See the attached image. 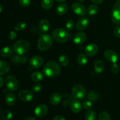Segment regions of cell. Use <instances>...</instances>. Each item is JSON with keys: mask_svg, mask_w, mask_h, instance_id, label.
Segmentation results:
<instances>
[{"mask_svg": "<svg viewBox=\"0 0 120 120\" xmlns=\"http://www.w3.org/2000/svg\"><path fill=\"white\" fill-rule=\"evenodd\" d=\"M53 120H66V119L63 117V116H55V117L53 118Z\"/></svg>", "mask_w": 120, "mask_h": 120, "instance_id": "7bdbcfd3", "label": "cell"}, {"mask_svg": "<svg viewBox=\"0 0 120 120\" xmlns=\"http://www.w3.org/2000/svg\"><path fill=\"white\" fill-rule=\"evenodd\" d=\"M77 1H79V2H83V1H84V0H77Z\"/></svg>", "mask_w": 120, "mask_h": 120, "instance_id": "681fc988", "label": "cell"}, {"mask_svg": "<svg viewBox=\"0 0 120 120\" xmlns=\"http://www.w3.org/2000/svg\"><path fill=\"white\" fill-rule=\"evenodd\" d=\"M34 94L30 90H22L19 93V98L24 102H29L32 100Z\"/></svg>", "mask_w": 120, "mask_h": 120, "instance_id": "8fae6325", "label": "cell"}, {"mask_svg": "<svg viewBox=\"0 0 120 120\" xmlns=\"http://www.w3.org/2000/svg\"><path fill=\"white\" fill-rule=\"evenodd\" d=\"M104 56L105 59L111 63H116L119 58L118 53L112 50H105L104 53Z\"/></svg>", "mask_w": 120, "mask_h": 120, "instance_id": "9c48e42d", "label": "cell"}, {"mask_svg": "<svg viewBox=\"0 0 120 120\" xmlns=\"http://www.w3.org/2000/svg\"><path fill=\"white\" fill-rule=\"evenodd\" d=\"M26 26V24L25 22H18L15 26V30L16 31H22Z\"/></svg>", "mask_w": 120, "mask_h": 120, "instance_id": "1f68e13d", "label": "cell"}, {"mask_svg": "<svg viewBox=\"0 0 120 120\" xmlns=\"http://www.w3.org/2000/svg\"><path fill=\"white\" fill-rule=\"evenodd\" d=\"M0 54L4 57H9L13 54V49L10 47H4L0 51Z\"/></svg>", "mask_w": 120, "mask_h": 120, "instance_id": "44dd1931", "label": "cell"}, {"mask_svg": "<svg viewBox=\"0 0 120 120\" xmlns=\"http://www.w3.org/2000/svg\"><path fill=\"white\" fill-rule=\"evenodd\" d=\"M43 73L48 77L53 78L58 76L60 73V68L55 61H49L43 68Z\"/></svg>", "mask_w": 120, "mask_h": 120, "instance_id": "6da1fadb", "label": "cell"}, {"mask_svg": "<svg viewBox=\"0 0 120 120\" xmlns=\"http://www.w3.org/2000/svg\"><path fill=\"white\" fill-rule=\"evenodd\" d=\"M73 11L79 16H83L86 15L87 9L86 7L79 2H75L71 5Z\"/></svg>", "mask_w": 120, "mask_h": 120, "instance_id": "ba28073f", "label": "cell"}, {"mask_svg": "<svg viewBox=\"0 0 120 120\" xmlns=\"http://www.w3.org/2000/svg\"><path fill=\"white\" fill-rule=\"evenodd\" d=\"M12 62L15 64H18L21 63V62H20L19 55L16 54V55L12 56Z\"/></svg>", "mask_w": 120, "mask_h": 120, "instance_id": "8d00e7d4", "label": "cell"}, {"mask_svg": "<svg viewBox=\"0 0 120 120\" xmlns=\"http://www.w3.org/2000/svg\"><path fill=\"white\" fill-rule=\"evenodd\" d=\"M48 111V108L45 104H41L36 107L35 110V114L38 117L42 118L47 114Z\"/></svg>", "mask_w": 120, "mask_h": 120, "instance_id": "7c38bea8", "label": "cell"}, {"mask_svg": "<svg viewBox=\"0 0 120 120\" xmlns=\"http://www.w3.org/2000/svg\"><path fill=\"white\" fill-rule=\"evenodd\" d=\"M65 25L67 29L71 30L73 29L74 26H75V22L72 19H68L66 22Z\"/></svg>", "mask_w": 120, "mask_h": 120, "instance_id": "836d02e7", "label": "cell"}, {"mask_svg": "<svg viewBox=\"0 0 120 120\" xmlns=\"http://www.w3.org/2000/svg\"><path fill=\"white\" fill-rule=\"evenodd\" d=\"M5 102L7 105L10 106L14 105L16 103V97L15 95L11 93L7 94L5 97Z\"/></svg>", "mask_w": 120, "mask_h": 120, "instance_id": "7402d4cb", "label": "cell"}, {"mask_svg": "<svg viewBox=\"0 0 120 120\" xmlns=\"http://www.w3.org/2000/svg\"><path fill=\"white\" fill-rule=\"evenodd\" d=\"M91 2L96 4H100L104 1V0H91Z\"/></svg>", "mask_w": 120, "mask_h": 120, "instance_id": "ee69618b", "label": "cell"}, {"mask_svg": "<svg viewBox=\"0 0 120 120\" xmlns=\"http://www.w3.org/2000/svg\"><path fill=\"white\" fill-rule=\"evenodd\" d=\"M12 112L9 110H6L1 114V118L4 120H9L12 118Z\"/></svg>", "mask_w": 120, "mask_h": 120, "instance_id": "f546056e", "label": "cell"}, {"mask_svg": "<svg viewBox=\"0 0 120 120\" xmlns=\"http://www.w3.org/2000/svg\"><path fill=\"white\" fill-rule=\"evenodd\" d=\"M70 108L73 112L77 113L82 110V105L78 100H73L70 103Z\"/></svg>", "mask_w": 120, "mask_h": 120, "instance_id": "ac0fdd59", "label": "cell"}, {"mask_svg": "<svg viewBox=\"0 0 120 120\" xmlns=\"http://www.w3.org/2000/svg\"><path fill=\"white\" fill-rule=\"evenodd\" d=\"M16 36H17V34L14 31H11L10 32V33L8 35V38L10 40H14L16 38Z\"/></svg>", "mask_w": 120, "mask_h": 120, "instance_id": "60d3db41", "label": "cell"}, {"mask_svg": "<svg viewBox=\"0 0 120 120\" xmlns=\"http://www.w3.org/2000/svg\"><path fill=\"white\" fill-rule=\"evenodd\" d=\"M96 113L94 110H89L86 112L85 115L86 120H96Z\"/></svg>", "mask_w": 120, "mask_h": 120, "instance_id": "484cf974", "label": "cell"}, {"mask_svg": "<svg viewBox=\"0 0 120 120\" xmlns=\"http://www.w3.org/2000/svg\"><path fill=\"white\" fill-rule=\"evenodd\" d=\"M98 48L97 46L94 43H90L85 48V53L86 55L90 56H94L97 53Z\"/></svg>", "mask_w": 120, "mask_h": 120, "instance_id": "5bb4252c", "label": "cell"}, {"mask_svg": "<svg viewBox=\"0 0 120 120\" xmlns=\"http://www.w3.org/2000/svg\"><path fill=\"white\" fill-rule=\"evenodd\" d=\"M53 43L51 36L48 34H43L39 37L38 42V48L41 51H45L49 49Z\"/></svg>", "mask_w": 120, "mask_h": 120, "instance_id": "7a4b0ae2", "label": "cell"}, {"mask_svg": "<svg viewBox=\"0 0 120 120\" xmlns=\"http://www.w3.org/2000/svg\"><path fill=\"white\" fill-rule=\"evenodd\" d=\"M87 98L90 101H96L98 98V94L96 91H90L87 94Z\"/></svg>", "mask_w": 120, "mask_h": 120, "instance_id": "4dcf8cb0", "label": "cell"}, {"mask_svg": "<svg viewBox=\"0 0 120 120\" xmlns=\"http://www.w3.org/2000/svg\"><path fill=\"white\" fill-rule=\"evenodd\" d=\"M24 120H36V119L33 117H29L28 118H25Z\"/></svg>", "mask_w": 120, "mask_h": 120, "instance_id": "bcb514c9", "label": "cell"}, {"mask_svg": "<svg viewBox=\"0 0 120 120\" xmlns=\"http://www.w3.org/2000/svg\"><path fill=\"white\" fill-rule=\"evenodd\" d=\"M59 62L62 66H67L69 63V58L64 55H62L59 57Z\"/></svg>", "mask_w": 120, "mask_h": 120, "instance_id": "83f0119b", "label": "cell"}, {"mask_svg": "<svg viewBox=\"0 0 120 120\" xmlns=\"http://www.w3.org/2000/svg\"><path fill=\"white\" fill-rule=\"evenodd\" d=\"M52 36L54 39L59 43H64L69 38V34L63 28H57L53 31Z\"/></svg>", "mask_w": 120, "mask_h": 120, "instance_id": "277c9868", "label": "cell"}, {"mask_svg": "<svg viewBox=\"0 0 120 120\" xmlns=\"http://www.w3.org/2000/svg\"><path fill=\"white\" fill-rule=\"evenodd\" d=\"M19 3L22 7H28L31 4V0H19Z\"/></svg>", "mask_w": 120, "mask_h": 120, "instance_id": "f35d334b", "label": "cell"}, {"mask_svg": "<svg viewBox=\"0 0 120 120\" xmlns=\"http://www.w3.org/2000/svg\"><path fill=\"white\" fill-rule=\"evenodd\" d=\"M72 94L76 99H82L86 94V90L81 84H77L73 87Z\"/></svg>", "mask_w": 120, "mask_h": 120, "instance_id": "52a82bcc", "label": "cell"}, {"mask_svg": "<svg viewBox=\"0 0 120 120\" xmlns=\"http://www.w3.org/2000/svg\"><path fill=\"white\" fill-rule=\"evenodd\" d=\"M56 1H57V2H64L66 0H56Z\"/></svg>", "mask_w": 120, "mask_h": 120, "instance_id": "c3c4849f", "label": "cell"}, {"mask_svg": "<svg viewBox=\"0 0 120 120\" xmlns=\"http://www.w3.org/2000/svg\"><path fill=\"white\" fill-rule=\"evenodd\" d=\"M5 84L8 90L11 91H15L18 89L19 87L18 81L12 75H9L5 79Z\"/></svg>", "mask_w": 120, "mask_h": 120, "instance_id": "8992f818", "label": "cell"}, {"mask_svg": "<svg viewBox=\"0 0 120 120\" xmlns=\"http://www.w3.org/2000/svg\"><path fill=\"white\" fill-rule=\"evenodd\" d=\"M113 33L116 37L120 38V26H117L113 30Z\"/></svg>", "mask_w": 120, "mask_h": 120, "instance_id": "ab89813d", "label": "cell"}, {"mask_svg": "<svg viewBox=\"0 0 120 120\" xmlns=\"http://www.w3.org/2000/svg\"><path fill=\"white\" fill-rule=\"evenodd\" d=\"M19 57H20V62H21V63H25L27 61L26 56H25L24 55H19Z\"/></svg>", "mask_w": 120, "mask_h": 120, "instance_id": "b9f144b4", "label": "cell"}, {"mask_svg": "<svg viewBox=\"0 0 120 120\" xmlns=\"http://www.w3.org/2000/svg\"><path fill=\"white\" fill-rule=\"evenodd\" d=\"M111 71L114 74H117L118 72H119L120 70V68L119 66L116 63H112V65L111 66Z\"/></svg>", "mask_w": 120, "mask_h": 120, "instance_id": "74e56055", "label": "cell"}, {"mask_svg": "<svg viewBox=\"0 0 120 120\" xmlns=\"http://www.w3.org/2000/svg\"><path fill=\"white\" fill-rule=\"evenodd\" d=\"M39 28L41 32L43 33L47 32L50 29V23L46 19H42L40 21L39 24Z\"/></svg>", "mask_w": 120, "mask_h": 120, "instance_id": "e0dca14e", "label": "cell"}, {"mask_svg": "<svg viewBox=\"0 0 120 120\" xmlns=\"http://www.w3.org/2000/svg\"><path fill=\"white\" fill-rule=\"evenodd\" d=\"M93 106L92 103L91 102V101L90 100H86L83 102V107H84V109L86 110H89L91 109Z\"/></svg>", "mask_w": 120, "mask_h": 120, "instance_id": "d590c367", "label": "cell"}, {"mask_svg": "<svg viewBox=\"0 0 120 120\" xmlns=\"http://www.w3.org/2000/svg\"><path fill=\"white\" fill-rule=\"evenodd\" d=\"M88 62L87 57L84 54L82 53L79 55L77 57V63L80 66H84L87 64Z\"/></svg>", "mask_w": 120, "mask_h": 120, "instance_id": "d4e9b609", "label": "cell"}, {"mask_svg": "<svg viewBox=\"0 0 120 120\" xmlns=\"http://www.w3.org/2000/svg\"><path fill=\"white\" fill-rule=\"evenodd\" d=\"M10 70V67L5 61L0 60V76L8 73Z\"/></svg>", "mask_w": 120, "mask_h": 120, "instance_id": "2e32d148", "label": "cell"}, {"mask_svg": "<svg viewBox=\"0 0 120 120\" xmlns=\"http://www.w3.org/2000/svg\"><path fill=\"white\" fill-rule=\"evenodd\" d=\"M111 20L117 25H120V0H117L111 12Z\"/></svg>", "mask_w": 120, "mask_h": 120, "instance_id": "5b68a950", "label": "cell"}, {"mask_svg": "<svg viewBox=\"0 0 120 120\" xmlns=\"http://www.w3.org/2000/svg\"><path fill=\"white\" fill-rule=\"evenodd\" d=\"M68 7L66 4H60L56 8V13L59 15H63L67 12Z\"/></svg>", "mask_w": 120, "mask_h": 120, "instance_id": "603a6c76", "label": "cell"}, {"mask_svg": "<svg viewBox=\"0 0 120 120\" xmlns=\"http://www.w3.org/2000/svg\"><path fill=\"white\" fill-rule=\"evenodd\" d=\"M2 10H3V7H2V5L0 4V13L2 11Z\"/></svg>", "mask_w": 120, "mask_h": 120, "instance_id": "7dc6e473", "label": "cell"}, {"mask_svg": "<svg viewBox=\"0 0 120 120\" xmlns=\"http://www.w3.org/2000/svg\"><path fill=\"white\" fill-rule=\"evenodd\" d=\"M0 120H2V119H1V118H0Z\"/></svg>", "mask_w": 120, "mask_h": 120, "instance_id": "816d5d0a", "label": "cell"}, {"mask_svg": "<svg viewBox=\"0 0 120 120\" xmlns=\"http://www.w3.org/2000/svg\"><path fill=\"white\" fill-rule=\"evenodd\" d=\"M30 45L26 40H19L14 45V50L18 55H24L29 50Z\"/></svg>", "mask_w": 120, "mask_h": 120, "instance_id": "3957f363", "label": "cell"}, {"mask_svg": "<svg viewBox=\"0 0 120 120\" xmlns=\"http://www.w3.org/2000/svg\"><path fill=\"white\" fill-rule=\"evenodd\" d=\"M98 120H111V118L108 112L103 111L98 115Z\"/></svg>", "mask_w": 120, "mask_h": 120, "instance_id": "d6a6232c", "label": "cell"}, {"mask_svg": "<svg viewBox=\"0 0 120 120\" xmlns=\"http://www.w3.org/2000/svg\"><path fill=\"white\" fill-rule=\"evenodd\" d=\"M98 7L96 5L93 4L91 5L88 8V12L90 15H95L98 13Z\"/></svg>", "mask_w": 120, "mask_h": 120, "instance_id": "f1b7e54d", "label": "cell"}, {"mask_svg": "<svg viewBox=\"0 0 120 120\" xmlns=\"http://www.w3.org/2000/svg\"><path fill=\"white\" fill-rule=\"evenodd\" d=\"M94 69L95 71L97 73H101L103 71L104 69V62L100 60H98L96 61L94 65Z\"/></svg>", "mask_w": 120, "mask_h": 120, "instance_id": "ffe728a7", "label": "cell"}, {"mask_svg": "<svg viewBox=\"0 0 120 120\" xmlns=\"http://www.w3.org/2000/svg\"><path fill=\"white\" fill-rule=\"evenodd\" d=\"M42 89V84H39V83H36L35 85L33 86L32 88V90L34 93H37L39 92Z\"/></svg>", "mask_w": 120, "mask_h": 120, "instance_id": "e575fe53", "label": "cell"}, {"mask_svg": "<svg viewBox=\"0 0 120 120\" xmlns=\"http://www.w3.org/2000/svg\"><path fill=\"white\" fill-rule=\"evenodd\" d=\"M54 4L53 0H42L41 6L45 9H49L53 7Z\"/></svg>", "mask_w": 120, "mask_h": 120, "instance_id": "cb8c5ba5", "label": "cell"}, {"mask_svg": "<svg viewBox=\"0 0 120 120\" xmlns=\"http://www.w3.org/2000/svg\"><path fill=\"white\" fill-rule=\"evenodd\" d=\"M89 21L86 18H81L77 21L76 24V28L77 30L82 31L88 26Z\"/></svg>", "mask_w": 120, "mask_h": 120, "instance_id": "4fadbf2b", "label": "cell"}, {"mask_svg": "<svg viewBox=\"0 0 120 120\" xmlns=\"http://www.w3.org/2000/svg\"><path fill=\"white\" fill-rule=\"evenodd\" d=\"M86 35L84 32H79L75 35L73 38V42L76 45H81L85 42L86 39Z\"/></svg>", "mask_w": 120, "mask_h": 120, "instance_id": "9a60e30c", "label": "cell"}, {"mask_svg": "<svg viewBox=\"0 0 120 120\" xmlns=\"http://www.w3.org/2000/svg\"><path fill=\"white\" fill-rule=\"evenodd\" d=\"M43 59L41 56H34L31 57L29 60V64L34 69L39 68L43 64Z\"/></svg>", "mask_w": 120, "mask_h": 120, "instance_id": "30bf717a", "label": "cell"}, {"mask_svg": "<svg viewBox=\"0 0 120 120\" xmlns=\"http://www.w3.org/2000/svg\"><path fill=\"white\" fill-rule=\"evenodd\" d=\"M61 100V95L59 93H54L50 97V102L52 105H57Z\"/></svg>", "mask_w": 120, "mask_h": 120, "instance_id": "d6986e66", "label": "cell"}, {"mask_svg": "<svg viewBox=\"0 0 120 120\" xmlns=\"http://www.w3.org/2000/svg\"><path fill=\"white\" fill-rule=\"evenodd\" d=\"M1 109H0V115H1Z\"/></svg>", "mask_w": 120, "mask_h": 120, "instance_id": "f907efd6", "label": "cell"}, {"mask_svg": "<svg viewBox=\"0 0 120 120\" xmlns=\"http://www.w3.org/2000/svg\"><path fill=\"white\" fill-rule=\"evenodd\" d=\"M4 84V79L2 77H0V87L3 86Z\"/></svg>", "mask_w": 120, "mask_h": 120, "instance_id": "f6af8a7d", "label": "cell"}, {"mask_svg": "<svg viewBox=\"0 0 120 120\" xmlns=\"http://www.w3.org/2000/svg\"><path fill=\"white\" fill-rule=\"evenodd\" d=\"M32 79L35 82H40L42 80L43 78V76L42 73L40 71H35V72L33 73L32 75L31 76Z\"/></svg>", "mask_w": 120, "mask_h": 120, "instance_id": "4316f807", "label": "cell"}]
</instances>
